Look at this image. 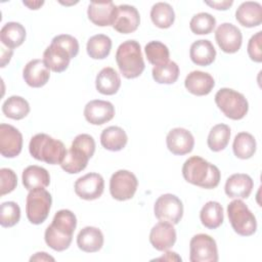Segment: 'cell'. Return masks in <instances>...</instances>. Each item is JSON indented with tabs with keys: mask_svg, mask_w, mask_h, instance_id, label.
<instances>
[{
	"mask_svg": "<svg viewBox=\"0 0 262 262\" xmlns=\"http://www.w3.org/2000/svg\"><path fill=\"white\" fill-rule=\"evenodd\" d=\"M23 3L30 9L36 10V9H39L44 4V1H23Z\"/></svg>",
	"mask_w": 262,
	"mask_h": 262,
	"instance_id": "cell-48",
	"label": "cell"
},
{
	"mask_svg": "<svg viewBox=\"0 0 262 262\" xmlns=\"http://www.w3.org/2000/svg\"><path fill=\"white\" fill-rule=\"evenodd\" d=\"M84 117L92 125H103L115 116V106L112 102L101 99L90 100L84 107Z\"/></svg>",
	"mask_w": 262,
	"mask_h": 262,
	"instance_id": "cell-15",
	"label": "cell"
},
{
	"mask_svg": "<svg viewBox=\"0 0 262 262\" xmlns=\"http://www.w3.org/2000/svg\"><path fill=\"white\" fill-rule=\"evenodd\" d=\"M152 79L159 84H173L179 77V67L175 61L155 66L151 71Z\"/></svg>",
	"mask_w": 262,
	"mask_h": 262,
	"instance_id": "cell-37",
	"label": "cell"
},
{
	"mask_svg": "<svg viewBox=\"0 0 262 262\" xmlns=\"http://www.w3.org/2000/svg\"><path fill=\"white\" fill-rule=\"evenodd\" d=\"M214 98L218 108L231 120H242L248 114L249 102L241 92L231 88H221Z\"/></svg>",
	"mask_w": 262,
	"mask_h": 262,
	"instance_id": "cell-5",
	"label": "cell"
},
{
	"mask_svg": "<svg viewBox=\"0 0 262 262\" xmlns=\"http://www.w3.org/2000/svg\"><path fill=\"white\" fill-rule=\"evenodd\" d=\"M256 139L251 133L239 132L235 135L232 143V150L236 158L242 160L250 159L256 152Z\"/></svg>",
	"mask_w": 262,
	"mask_h": 262,
	"instance_id": "cell-32",
	"label": "cell"
},
{
	"mask_svg": "<svg viewBox=\"0 0 262 262\" xmlns=\"http://www.w3.org/2000/svg\"><path fill=\"white\" fill-rule=\"evenodd\" d=\"M77 227L76 215L68 209H61L54 214L51 224L45 229L46 245L56 252H62L72 244Z\"/></svg>",
	"mask_w": 262,
	"mask_h": 262,
	"instance_id": "cell-1",
	"label": "cell"
},
{
	"mask_svg": "<svg viewBox=\"0 0 262 262\" xmlns=\"http://www.w3.org/2000/svg\"><path fill=\"white\" fill-rule=\"evenodd\" d=\"M55 259L46 252H38L30 258V261H54Z\"/></svg>",
	"mask_w": 262,
	"mask_h": 262,
	"instance_id": "cell-46",
	"label": "cell"
},
{
	"mask_svg": "<svg viewBox=\"0 0 262 262\" xmlns=\"http://www.w3.org/2000/svg\"><path fill=\"white\" fill-rule=\"evenodd\" d=\"M104 243L103 233L94 226H85L77 235V246L86 253L98 252Z\"/></svg>",
	"mask_w": 262,
	"mask_h": 262,
	"instance_id": "cell-24",
	"label": "cell"
},
{
	"mask_svg": "<svg viewBox=\"0 0 262 262\" xmlns=\"http://www.w3.org/2000/svg\"><path fill=\"white\" fill-rule=\"evenodd\" d=\"M168 149L175 156H184L189 154L194 146V138L187 129L177 127L171 129L166 137Z\"/></svg>",
	"mask_w": 262,
	"mask_h": 262,
	"instance_id": "cell-16",
	"label": "cell"
},
{
	"mask_svg": "<svg viewBox=\"0 0 262 262\" xmlns=\"http://www.w3.org/2000/svg\"><path fill=\"white\" fill-rule=\"evenodd\" d=\"M205 4L217 10H227L232 4V0H224V1H205Z\"/></svg>",
	"mask_w": 262,
	"mask_h": 262,
	"instance_id": "cell-44",
	"label": "cell"
},
{
	"mask_svg": "<svg viewBox=\"0 0 262 262\" xmlns=\"http://www.w3.org/2000/svg\"><path fill=\"white\" fill-rule=\"evenodd\" d=\"M218 249L216 241L206 233L193 235L189 242L190 262H217Z\"/></svg>",
	"mask_w": 262,
	"mask_h": 262,
	"instance_id": "cell-9",
	"label": "cell"
},
{
	"mask_svg": "<svg viewBox=\"0 0 262 262\" xmlns=\"http://www.w3.org/2000/svg\"><path fill=\"white\" fill-rule=\"evenodd\" d=\"M128 141L125 130L119 126H110L102 130L100 134V143L102 147L111 151L122 150Z\"/></svg>",
	"mask_w": 262,
	"mask_h": 262,
	"instance_id": "cell-30",
	"label": "cell"
},
{
	"mask_svg": "<svg viewBox=\"0 0 262 262\" xmlns=\"http://www.w3.org/2000/svg\"><path fill=\"white\" fill-rule=\"evenodd\" d=\"M216 26V18L208 12H199L194 14L190 21V31L195 35H208Z\"/></svg>",
	"mask_w": 262,
	"mask_h": 262,
	"instance_id": "cell-39",
	"label": "cell"
},
{
	"mask_svg": "<svg viewBox=\"0 0 262 262\" xmlns=\"http://www.w3.org/2000/svg\"><path fill=\"white\" fill-rule=\"evenodd\" d=\"M13 54V49L6 48L2 45L1 47V68H4L11 59V56Z\"/></svg>",
	"mask_w": 262,
	"mask_h": 262,
	"instance_id": "cell-45",
	"label": "cell"
},
{
	"mask_svg": "<svg viewBox=\"0 0 262 262\" xmlns=\"http://www.w3.org/2000/svg\"><path fill=\"white\" fill-rule=\"evenodd\" d=\"M76 194L86 201L99 199L104 190L103 177L98 173H87L79 177L74 184Z\"/></svg>",
	"mask_w": 262,
	"mask_h": 262,
	"instance_id": "cell-11",
	"label": "cell"
},
{
	"mask_svg": "<svg viewBox=\"0 0 262 262\" xmlns=\"http://www.w3.org/2000/svg\"><path fill=\"white\" fill-rule=\"evenodd\" d=\"M254 187V181L248 174L235 173L230 175L224 186L226 195L230 199H247Z\"/></svg>",
	"mask_w": 262,
	"mask_h": 262,
	"instance_id": "cell-19",
	"label": "cell"
},
{
	"mask_svg": "<svg viewBox=\"0 0 262 262\" xmlns=\"http://www.w3.org/2000/svg\"><path fill=\"white\" fill-rule=\"evenodd\" d=\"M52 196L45 188L30 190L26 199V214L28 220L35 225L43 223L50 212Z\"/></svg>",
	"mask_w": 262,
	"mask_h": 262,
	"instance_id": "cell-7",
	"label": "cell"
},
{
	"mask_svg": "<svg viewBox=\"0 0 262 262\" xmlns=\"http://www.w3.org/2000/svg\"><path fill=\"white\" fill-rule=\"evenodd\" d=\"M23 78L25 82L33 88H40L47 84L50 78V70L43 59H32L24 68Z\"/></svg>",
	"mask_w": 262,
	"mask_h": 262,
	"instance_id": "cell-20",
	"label": "cell"
},
{
	"mask_svg": "<svg viewBox=\"0 0 262 262\" xmlns=\"http://www.w3.org/2000/svg\"><path fill=\"white\" fill-rule=\"evenodd\" d=\"M117 6L113 1H92L88 5L87 15L91 23L99 27L113 26Z\"/></svg>",
	"mask_w": 262,
	"mask_h": 262,
	"instance_id": "cell-18",
	"label": "cell"
},
{
	"mask_svg": "<svg viewBox=\"0 0 262 262\" xmlns=\"http://www.w3.org/2000/svg\"><path fill=\"white\" fill-rule=\"evenodd\" d=\"M140 25V15L135 6L121 4L117 6V11L113 28L121 34H130L137 30Z\"/></svg>",
	"mask_w": 262,
	"mask_h": 262,
	"instance_id": "cell-14",
	"label": "cell"
},
{
	"mask_svg": "<svg viewBox=\"0 0 262 262\" xmlns=\"http://www.w3.org/2000/svg\"><path fill=\"white\" fill-rule=\"evenodd\" d=\"M261 42H262V32L261 31L254 34L248 42L247 51H248L249 57L251 58V60H253L255 62H261L262 61Z\"/></svg>",
	"mask_w": 262,
	"mask_h": 262,
	"instance_id": "cell-43",
	"label": "cell"
},
{
	"mask_svg": "<svg viewBox=\"0 0 262 262\" xmlns=\"http://www.w3.org/2000/svg\"><path fill=\"white\" fill-rule=\"evenodd\" d=\"M64 144L46 133L34 135L29 143L30 155L41 162L50 165H60L67 154Z\"/></svg>",
	"mask_w": 262,
	"mask_h": 262,
	"instance_id": "cell-4",
	"label": "cell"
},
{
	"mask_svg": "<svg viewBox=\"0 0 262 262\" xmlns=\"http://www.w3.org/2000/svg\"><path fill=\"white\" fill-rule=\"evenodd\" d=\"M23 148V135L18 129L9 124L0 125V152L4 158L17 157Z\"/></svg>",
	"mask_w": 262,
	"mask_h": 262,
	"instance_id": "cell-13",
	"label": "cell"
},
{
	"mask_svg": "<svg viewBox=\"0 0 262 262\" xmlns=\"http://www.w3.org/2000/svg\"><path fill=\"white\" fill-rule=\"evenodd\" d=\"M138 180L136 176L128 170L116 171L110 179L111 195L120 202L132 199L136 192Z\"/></svg>",
	"mask_w": 262,
	"mask_h": 262,
	"instance_id": "cell-10",
	"label": "cell"
},
{
	"mask_svg": "<svg viewBox=\"0 0 262 262\" xmlns=\"http://www.w3.org/2000/svg\"><path fill=\"white\" fill-rule=\"evenodd\" d=\"M0 195L3 196L13 191L17 185V176L9 168L0 169Z\"/></svg>",
	"mask_w": 262,
	"mask_h": 262,
	"instance_id": "cell-41",
	"label": "cell"
},
{
	"mask_svg": "<svg viewBox=\"0 0 262 262\" xmlns=\"http://www.w3.org/2000/svg\"><path fill=\"white\" fill-rule=\"evenodd\" d=\"M182 176L188 183L205 189L217 187L221 179L218 167L199 156H192L184 162Z\"/></svg>",
	"mask_w": 262,
	"mask_h": 262,
	"instance_id": "cell-2",
	"label": "cell"
},
{
	"mask_svg": "<svg viewBox=\"0 0 262 262\" xmlns=\"http://www.w3.org/2000/svg\"><path fill=\"white\" fill-rule=\"evenodd\" d=\"M112 40L104 34H97L90 37L87 41V54L93 59H104L110 55Z\"/></svg>",
	"mask_w": 262,
	"mask_h": 262,
	"instance_id": "cell-34",
	"label": "cell"
},
{
	"mask_svg": "<svg viewBox=\"0 0 262 262\" xmlns=\"http://www.w3.org/2000/svg\"><path fill=\"white\" fill-rule=\"evenodd\" d=\"M156 260H167V261H181V257H179L177 255V253L175 252H171V251H166V253L160 257V258H157Z\"/></svg>",
	"mask_w": 262,
	"mask_h": 262,
	"instance_id": "cell-47",
	"label": "cell"
},
{
	"mask_svg": "<svg viewBox=\"0 0 262 262\" xmlns=\"http://www.w3.org/2000/svg\"><path fill=\"white\" fill-rule=\"evenodd\" d=\"M154 213L159 221L178 224L183 216V204L181 200L172 193L160 195L155 205Z\"/></svg>",
	"mask_w": 262,
	"mask_h": 262,
	"instance_id": "cell-8",
	"label": "cell"
},
{
	"mask_svg": "<svg viewBox=\"0 0 262 262\" xmlns=\"http://www.w3.org/2000/svg\"><path fill=\"white\" fill-rule=\"evenodd\" d=\"M230 128L226 124H217L209 132L207 143L212 151H221L225 149L230 139Z\"/></svg>",
	"mask_w": 262,
	"mask_h": 262,
	"instance_id": "cell-36",
	"label": "cell"
},
{
	"mask_svg": "<svg viewBox=\"0 0 262 262\" xmlns=\"http://www.w3.org/2000/svg\"><path fill=\"white\" fill-rule=\"evenodd\" d=\"M184 86L189 93L196 96H204L213 90L215 80L209 73L192 71L186 76Z\"/></svg>",
	"mask_w": 262,
	"mask_h": 262,
	"instance_id": "cell-22",
	"label": "cell"
},
{
	"mask_svg": "<svg viewBox=\"0 0 262 262\" xmlns=\"http://www.w3.org/2000/svg\"><path fill=\"white\" fill-rule=\"evenodd\" d=\"M235 18L246 28L258 27L262 23V6L256 1L243 2L235 11Z\"/></svg>",
	"mask_w": 262,
	"mask_h": 262,
	"instance_id": "cell-25",
	"label": "cell"
},
{
	"mask_svg": "<svg viewBox=\"0 0 262 262\" xmlns=\"http://www.w3.org/2000/svg\"><path fill=\"white\" fill-rule=\"evenodd\" d=\"M189 57L194 64L208 67L215 60L216 49L211 41L200 39L190 45Z\"/></svg>",
	"mask_w": 262,
	"mask_h": 262,
	"instance_id": "cell-26",
	"label": "cell"
},
{
	"mask_svg": "<svg viewBox=\"0 0 262 262\" xmlns=\"http://www.w3.org/2000/svg\"><path fill=\"white\" fill-rule=\"evenodd\" d=\"M2 113L12 120H21L30 113L29 102L21 96L12 95L2 104Z\"/></svg>",
	"mask_w": 262,
	"mask_h": 262,
	"instance_id": "cell-35",
	"label": "cell"
},
{
	"mask_svg": "<svg viewBox=\"0 0 262 262\" xmlns=\"http://www.w3.org/2000/svg\"><path fill=\"white\" fill-rule=\"evenodd\" d=\"M150 18L156 27L160 29H168L175 20V12L169 3L157 2L150 9Z\"/></svg>",
	"mask_w": 262,
	"mask_h": 262,
	"instance_id": "cell-33",
	"label": "cell"
},
{
	"mask_svg": "<svg viewBox=\"0 0 262 262\" xmlns=\"http://www.w3.org/2000/svg\"><path fill=\"white\" fill-rule=\"evenodd\" d=\"M116 61L126 79L139 77L145 69L140 44L135 40H127L119 45L116 51Z\"/></svg>",
	"mask_w": 262,
	"mask_h": 262,
	"instance_id": "cell-3",
	"label": "cell"
},
{
	"mask_svg": "<svg viewBox=\"0 0 262 262\" xmlns=\"http://www.w3.org/2000/svg\"><path fill=\"white\" fill-rule=\"evenodd\" d=\"M144 52L149 63L159 66L169 61V48L160 41H150L144 47Z\"/></svg>",
	"mask_w": 262,
	"mask_h": 262,
	"instance_id": "cell-38",
	"label": "cell"
},
{
	"mask_svg": "<svg viewBox=\"0 0 262 262\" xmlns=\"http://www.w3.org/2000/svg\"><path fill=\"white\" fill-rule=\"evenodd\" d=\"M227 216L232 229L238 235L251 236L256 232V217L242 200L235 199L227 205Z\"/></svg>",
	"mask_w": 262,
	"mask_h": 262,
	"instance_id": "cell-6",
	"label": "cell"
},
{
	"mask_svg": "<svg viewBox=\"0 0 262 262\" xmlns=\"http://www.w3.org/2000/svg\"><path fill=\"white\" fill-rule=\"evenodd\" d=\"M215 40L223 52L235 53L241 49L243 35L233 24L223 23L215 31Z\"/></svg>",
	"mask_w": 262,
	"mask_h": 262,
	"instance_id": "cell-12",
	"label": "cell"
},
{
	"mask_svg": "<svg viewBox=\"0 0 262 262\" xmlns=\"http://www.w3.org/2000/svg\"><path fill=\"white\" fill-rule=\"evenodd\" d=\"M92 157L86 150L72 143L71 147L67 150L60 167L69 174H77L82 172L87 167L88 161Z\"/></svg>",
	"mask_w": 262,
	"mask_h": 262,
	"instance_id": "cell-23",
	"label": "cell"
},
{
	"mask_svg": "<svg viewBox=\"0 0 262 262\" xmlns=\"http://www.w3.org/2000/svg\"><path fill=\"white\" fill-rule=\"evenodd\" d=\"M20 219V208L12 201L4 202L0 206V224L2 227H12Z\"/></svg>",
	"mask_w": 262,
	"mask_h": 262,
	"instance_id": "cell-40",
	"label": "cell"
},
{
	"mask_svg": "<svg viewBox=\"0 0 262 262\" xmlns=\"http://www.w3.org/2000/svg\"><path fill=\"white\" fill-rule=\"evenodd\" d=\"M51 42H54L60 46H62L71 55L72 58L76 57L79 53V42L78 40L69 34H60L55 36Z\"/></svg>",
	"mask_w": 262,
	"mask_h": 262,
	"instance_id": "cell-42",
	"label": "cell"
},
{
	"mask_svg": "<svg viewBox=\"0 0 262 262\" xmlns=\"http://www.w3.org/2000/svg\"><path fill=\"white\" fill-rule=\"evenodd\" d=\"M23 184L26 189L33 190L36 188H45L50 184L49 172L40 166H28L21 175Z\"/></svg>",
	"mask_w": 262,
	"mask_h": 262,
	"instance_id": "cell-28",
	"label": "cell"
},
{
	"mask_svg": "<svg viewBox=\"0 0 262 262\" xmlns=\"http://www.w3.org/2000/svg\"><path fill=\"white\" fill-rule=\"evenodd\" d=\"M176 238L177 235L174 225L169 222H158L152 226L149 232V243L160 252H166L171 249L174 246Z\"/></svg>",
	"mask_w": 262,
	"mask_h": 262,
	"instance_id": "cell-17",
	"label": "cell"
},
{
	"mask_svg": "<svg viewBox=\"0 0 262 262\" xmlns=\"http://www.w3.org/2000/svg\"><path fill=\"white\" fill-rule=\"evenodd\" d=\"M95 87L96 90L103 95H114L121 87L120 75L115 69L105 67L96 75Z\"/></svg>",
	"mask_w": 262,
	"mask_h": 262,
	"instance_id": "cell-27",
	"label": "cell"
},
{
	"mask_svg": "<svg viewBox=\"0 0 262 262\" xmlns=\"http://www.w3.org/2000/svg\"><path fill=\"white\" fill-rule=\"evenodd\" d=\"M200 219L202 224L208 229L218 228L224 220L223 208L216 201L207 202L201 209Z\"/></svg>",
	"mask_w": 262,
	"mask_h": 262,
	"instance_id": "cell-31",
	"label": "cell"
},
{
	"mask_svg": "<svg viewBox=\"0 0 262 262\" xmlns=\"http://www.w3.org/2000/svg\"><path fill=\"white\" fill-rule=\"evenodd\" d=\"M26 39L25 27L16 21L6 23L0 31V41L6 48L14 49L20 46Z\"/></svg>",
	"mask_w": 262,
	"mask_h": 262,
	"instance_id": "cell-29",
	"label": "cell"
},
{
	"mask_svg": "<svg viewBox=\"0 0 262 262\" xmlns=\"http://www.w3.org/2000/svg\"><path fill=\"white\" fill-rule=\"evenodd\" d=\"M70 53L60 45L51 42L43 52V61L54 73L64 72L71 61Z\"/></svg>",
	"mask_w": 262,
	"mask_h": 262,
	"instance_id": "cell-21",
	"label": "cell"
}]
</instances>
